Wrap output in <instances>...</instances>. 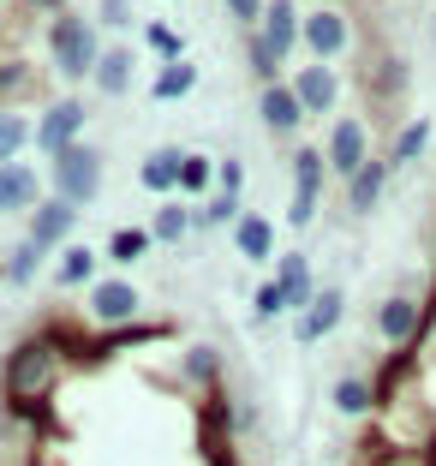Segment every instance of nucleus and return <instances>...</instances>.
Segmentation results:
<instances>
[{
	"mask_svg": "<svg viewBox=\"0 0 436 466\" xmlns=\"http://www.w3.org/2000/svg\"><path fill=\"white\" fill-rule=\"evenodd\" d=\"M55 383H60V341H55V335L25 341L13 359H6V377H0L13 412H42V400H48Z\"/></svg>",
	"mask_w": 436,
	"mask_h": 466,
	"instance_id": "f257e3e1",
	"label": "nucleus"
},
{
	"mask_svg": "<svg viewBox=\"0 0 436 466\" xmlns=\"http://www.w3.org/2000/svg\"><path fill=\"white\" fill-rule=\"evenodd\" d=\"M48 55H55V72L66 84H96V66H102V30L90 25V18H78V13H66V18H55L48 25Z\"/></svg>",
	"mask_w": 436,
	"mask_h": 466,
	"instance_id": "f03ea898",
	"label": "nucleus"
},
{
	"mask_svg": "<svg viewBox=\"0 0 436 466\" xmlns=\"http://www.w3.org/2000/svg\"><path fill=\"white\" fill-rule=\"evenodd\" d=\"M84 126H90V108H84L78 96H55L36 114V150L48 156V162H60L66 150L84 144Z\"/></svg>",
	"mask_w": 436,
	"mask_h": 466,
	"instance_id": "7ed1b4c3",
	"label": "nucleus"
},
{
	"mask_svg": "<svg viewBox=\"0 0 436 466\" xmlns=\"http://www.w3.org/2000/svg\"><path fill=\"white\" fill-rule=\"evenodd\" d=\"M96 192H102V150L96 144H78V150H66L55 162V198H66L72 209L96 204Z\"/></svg>",
	"mask_w": 436,
	"mask_h": 466,
	"instance_id": "20e7f679",
	"label": "nucleus"
},
{
	"mask_svg": "<svg viewBox=\"0 0 436 466\" xmlns=\"http://www.w3.org/2000/svg\"><path fill=\"white\" fill-rule=\"evenodd\" d=\"M323 174H329V156L317 150V144H299V156H293V204H287V228H311L317 221Z\"/></svg>",
	"mask_w": 436,
	"mask_h": 466,
	"instance_id": "39448f33",
	"label": "nucleus"
},
{
	"mask_svg": "<svg viewBox=\"0 0 436 466\" xmlns=\"http://www.w3.org/2000/svg\"><path fill=\"white\" fill-rule=\"evenodd\" d=\"M84 305H90V323H102V329H132L137 317V288L126 281V275H102L90 293H84Z\"/></svg>",
	"mask_w": 436,
	"mask_h": 466,
	"instance_id": "423d86ee",
	"label": "nucleus"
},
{
	"mask_svg": "<svg viewBox=\"0 0 436 466\" xmlns=\"http://www.w3.org/2000/svg\"><path fill=\"white\" fill-rule=\"evenodd\" d=\"M329 174L335 179H353L359 167L370 162V132H365V120H335L329 126Z\"/></svg>",
	"mask_w": 436,
	"mask_h": 466,
	"instance_id": "0eeeda50",
	"label": "nucleus"
},
{
	"mask_svg": "<svg viewBox=\"0 0 436 466\" xmlns=\"http://www.w3.org/2000/svg\"><path fill=\"white\" fill-rule=\"evenodd\" d=\"M353 42V25H347L341 6H317V13H305V48H311V60H335Z\"/></svg>",
	"mask_w": 436,
	"mask_h": 466,
	"instance_id": "6e6552de",
	"label": "nucleus"
},
{
	"mask_svg": "<svg viewBox=\"0 0 436 466\" xmlns=\"http://www.w3.org/2000/svg\"><path fill=\"white\" fill-rule=\"evenodd\" d=\"M275 288L287 293V311H311V299L323 288H317V275H311V258H305V251H281V258H275Z\"/></svg>",
	"mask_w": 436,
	"mask_h": 466,
	"instance_id": "1a4fd4ad",
	"label": "nucleus"
},
{
	"mask_svg": "<svg viewBox=\"0 0 436 466\" xmlns=\"http://www.w3.org/2000/svg\"><path fill=\"white\" fill-rule=\"evenodd\" d=\"M258 114H263V126H269V132L275 137H293V132H299V126H305V102L299 96H293V84H263V90H258Z\"/></svg>",
	"mask_w": 436,
	"mask_h": 466,
	"instance_id": "9d476101",
	"label": "nucleus"
},
{
	"mask_svg": "<svg viewBox=\"0 0 436 466\" xmlns=\"http://www.w3.org/2000/svg\"><path fill=\"white\" fill-rule=\"evenodd\" d=\"M72 228H78V209H72L66 198H55V192H48L36 209H30V239H36L42 251L66 246V239H72Z\"/></svg>",
	"mask_w": 436,
	"mask_h": 466,
	"instance_id": "9b49d317",
	"label": "nucleus"
},
{
	"mask_svg": "<svg viewBox=\"0 0 436 466\" xmlns=\"http://www.w3.org/2000/svg\"><path fill=\"white\" fill-rule=\"evenodd\" d=\"M419 329H424V311H419V299H407V293H389V299L377 305V335L389 347H407V341H419Z\"/></svg>",
	"mask_w": 436,
	"mask_h": 466,
	"instance_id": "f8f14e48",
	"label": "nucleus"
},
{
	"mask_svg": "<svg viewBox=\"0 0 436 466\" xmlns=\"http://www.w3.org/2000/svg\"><path fill=\"white\" fill-rule=\"evenodd\" d=\"M263 42H269V55L275 60H287L293 48L305 42V18H299V6L293 0H269V13H263V30H258Z\"/></svg>",
	"mask_w": 436,
	"mask_h": 466,
	"instance_id": "ddd939ff",
	"label": "nucleus"
},
{
	"mask_svg": "<svg viewBox=\"0 0 436 466\" xmlns=\"http://www.w3.org/2000/svg\"><path fill=\"white\" fill-rule=\"evenodd\" d=\"M293 96L305 102V114H335V102H341V78L323 66V60H311L305 72H293Z\"/></svg>",
	"mask_w": 436,
	"mask_h": 466,
	"instance_id": "4468645a",
	"label": "nucleus"
},
{
	"mask_svg": "<svg viewBox=\"0 0 436 466\" xmlns=\"http://www.w3.org/2000/svg\"><path fill=\"white\" fill-rule=\"evenodd\" d=\"M341 311H347V293H341V288H323V293L311 299V311H305L299 323H293V341H299V347H317L323 335H335Z\"/></svg>",
	"mask_w": 436,
	"mask_h": 466,
	"instance_id": "2eb2a0df",
	"label": "nucleus"
},
{
	"mask_svg": "<svg viewBox=\"0 0 436 466\" xmlns=\"http://www.w3.org/2000/svg\"><path fill=\"white\" fill-rule=\"evenodd\" d=\"M186 156H191V150H179V144H156V150L144 156V167H137V179H144V192H156V198L179 192V174H186Z\"/></svg>",
	"mask_w": 436,
	"mask_h": 466,
	"instance_id": "dca6fc26",
	"label": "nucleus"
},
{
	"mask_svg": "<svg viewBox=\"0 0 436 466\" xmlns=\"http://www.w3.org/2000/svg\"><path fill=\"white\" fill-rule=\"evenodd\" d=\"M389 174H395L389 156H370V162L347 179V209H353V216H370V209L382 204V192H389Z\"/></svg>",
	"mask_w": 436,
	"mask_h": 466,
	"instance_id": "f3484780",
	"label": "nucleus"
},
{
	"mask_svg": "<svg viewBox=\"0 0 436 466\" xmlns=\"http://www.w3.org/2000/svg\"><path fill=\"white\" fill-rule=\"evenodd\" d=\"M36 204H42L36 167H25V162L0 167V216H18V209H36Z\"/></svg>",
	"mask_w": 436,
	"mask_h": 466,
	"instance_id": "a211bd4d",
	"label": "nucleus"
},
{
	"mask_svg": "<svg viewBox=\"0 0 436 466\" xmlns=\"http://www.w3.org/2000/svg\"><path fill=\"white\" fill-rule=\"evenodd\" d=\"M233 246H239V258H246V263H269L275 258V221L258 216V209H246L239 228H233Z\"/></svg>",
	"mask_w": 436,
	"mask_h": 466,
	"instance_id": "6ab92c4d",
	"label": "nucleus"
},
{
	"mask_svg": "<svg viewBox=\"0 0 436 466\" xmlns=\"http://www.w3.org/2000/svg\"><path fill=\"white\" fill-rule=\"evenodd\" d=\"M42 258H48V251H42L36 239L25 233V239L0 258V281H6V288H30V281H36V269H42Z\"/></svg>",
	"mask_w": 436,
	"mask_h": 466,
	"instance_id": "aec40b11",
	"label": "nucleus"
},
{
	"mask_svg": "<svg viewBox=\"0 0 436 466\" xmlns=\"http://www.w3.org/2000/svg\"><path fill=\"white\" fill-rule=\"evenodd\" d=\"M96 90H102V96H126V90H132V48H108V55H102Z\"/></svg>",
	"mask_w": 436,
	"mask_h": 466,
	"instance_id": "412c9836",
	"label": "nucleus"
},
{
	"mask_svg": "<svg viewBox=\"0 0 436 466\" xmlns=\"http://www.w3.org/2000/svg\"><path fill=\"white\" fill-rule=\"evenodd\" d=\"M335 407H341L347 419H365V412L377 407V389H370V377H359V370H347L341 383H335Z\"/></svg>",
	"mask_w": 436,
	"mask_h": 466,
	"instance_id": "4be33fe9",
	"label": "nucleus"
},
{
	"mask_svg": "<svg viewBox=\"0 0 436 466\" xmlns=\"http://www.w3.org/2000/svg\"><path fill=\"white\" fill-rule=\"evenodd\" d=\"M431 132H436V126L424 120V114H419V120H407V126H401V137H395V150H389V167H407V162H419V156L431 150Z\"/></svg>",
	"mask_w": 436,
	"mask_h": 466,
	"instance_id": "5701e85b",
	"label": "nucleus"
},
{
	"mask_svg": "<svg viewBox=\"0 0 436 466\" xmlns=\"http://www.w3.org/2000/svg\"><path fill=\"white\" fill-rule=\"evenodd\" d=\"M55 281H60V288H96V251L90 246H66V251H60Z\"/></svg>",
	"mask_w": 436,
	"mask_h": 466,
	"instance_id": "b1692460",
	"label": "nucleus"
},
{
	"mask_svg": "<svg viewBox=\"0 0 436 466\" xmlns=\"http://www.w3.org/2000/svg\"><path fill=\"white\" fill-rule=\"evenodd\" d=\"M36 137V126H25V114L0 108V167H13L18 156H25V144Z\"/></svg>",
	"mask_w": 436,
	"mask_h": 466,
	"instance_id": "393cba45",
	"label": "nucleus"
},
{
	"mask_svg": "<svg viewBox=\"0 0 436 466\" xmlns=\"http://www.w3.org/2000/svg\"><path fill=\"white\" fill-rule=\"evenodd\" d=\"M191 84H198V66H191V60H174V66H162V78L150 84V96L156 102H186Z\"/></svg>",
	"mask_w": 436,
	"mask_h": 466,
	"instance_id": "a878e982",
	"label": "nucleus"
},
{
	"mask_svg": "<svg viewBox=\"0 0 436 466\" xmlns=\"http://www.w3.org/2000/svg\"><path fill=\"white\" fill-rule=\"evenodd\" d=\"M239 198H246V192H216L204 209H198V228H239V216H246Z\"/></svg>",
	"mask_w": 436,
	"mask_h": 466,
	"instance_id": "bb28decb",
	"label": "nucleus"
},
{
	"mask_svg": "<svg viewBox=\"0 0 436 466\" xmlns=\"http://www.w3.org/2000/svg\"><path fill=\"white\" fill-rule=\"evenodd\" d=\"M186 228H198V216H191L186 204H162V209H156V221H150V233L162 239V246H179Z\"/></svg>",
	"mask_w": 436,
	"mask_h": 466,
	"instance_id": "cd10ccee",
	"label": "nucleus"
},
{
	"mask_svg": "<svg viewBox=\"0 0 436 466\" xmlns=\"http://www.w3.org/2000/svg\"><path fill=\"white\" fill-rule=\"evenodd\" d=\"M156 246V233L150 228H114V239H108V258L114 263H137L144 251Z\"/></svg>",
	"mask_w": 436,
	"mask_h": 466,
	"instance_id": "c85d7f7f",
	"label": "nucleus"
},
{
	"mask_svg": "<svg viewBox=\"0 0 436 466\" xmlns=\"http://www.w3.org/2000/svg\"><path fill=\"white\" fill-rule=\"evenodd\" d=\"M179 370H186L191 383H216L221 377V353L209 341H198V347H186V359H179Z\"/></svg>",
	"mask_w": 436,
	"mask_h": 466,
	"instance_id": "c756f323",
	"label": "nucleus"
},
{
	"mask_svg": "<svg viewBox=\"0 0 436 466\" xmlns=\"http://www.w3.org/2000/svg\"><path fill=\"white\" fill-rule=\"evenodd\" d=\"M216 174H221V162H209V156L191 150L186 156V174H179V192H216Z\"/></svg>",
	"mask_w": 436,
	"mask_h": 466,
	"instance_id": "7c9ffc66",
	"label": "nucleus"
},
{
	"mask_svg": "<svg viewBox=\"0 0 436 466\" xmlns=\"http://www.w3.org/2000/svg\"><path fill=\"white\" fill-rule=\"evenodd\" d=\"M144 42H150L167 66H174V60H186V36H179L174 25H162V18H156V25H144Z\"/></svg>",
	"mask_w": 436,
	"mask_h": 466,
	"instance_id": "2f4dec72",
	"label": "nucleus"
},
{
	"mask_svg": "<svg viewBox=\"0 0 436 466\" xmlns=\"http://www.w3.org/2000/svg\"><path fill=\"white\" fill-rule=\"evenodd\" d=\"M30 84H36V72L25 60H0V96H25Z\"/></svg>",
	"mask_w": 436,
	"mask_h": 466,
	"instance_id": "473e14b6",
	"label": "nucleus"
},
{
	"mask_svg": "<svg viewBox=\"0 0 436 466\" xmlns=\"http://www.w3.org/2000/svg\"><path fill=\"white\" fill-rule=\"evenodd\" d=\"M251 311H258L263 323H275V317H287V293L275 288V281H263V288L251 293Z\"/></svg>",
	"mask_w": 436,
	"mask_h": 466,
	"instance_id": "72a5a7b5",
	"label": "nucleus"
},
{
	"mask_svg": "<svg viewBox=\"0 0 436 466\" xmlns=\"http://www.w3.org/2000/svg\"><path fill=\"white\" fill-rule=\"evenodd\" d=\"M377 90H382V96H401V90H407V60H401V55H382Z\"/></svg>",
	"mask_w": 436,
	"mask_h": 466,
	"instance_id": "f704fd0d",
	"label": "nucleus"
},
{
	"mask_svg": "<svg viewBox=\"0 0 436 466\" xmlns=\"http://www.w3.org/2000/svg\"><path fill=\"white\" fill-rule=\"evenodd\" d=\"M216 192H246V162H239V156H221V174H216Z\"/></svg>",
	"mask_w": 436,
	"mask_h": 466,
	"instance_id": "c9c22d12",
	"label": "nucleus"
},
{
	"mask_svg": "<svg viewBox=\"0 0 436 466\" xmlns=\"http://www.w3.org/2000/svg\"><path fill=\"white\" fill-rule=\"evenodd\" d=\"M233 13V25H263V13H269V0H221Z\"/></svg>",
	"mask_w": 436,
	"mask_h": 466,
	"instance_id": "e433bc0d",
	"label": "nucleus"
},
{
	"mask_svg": "<svg viewBox=\"0 0 436 466\" xmlns=\"http://www.w3.org/2000/svg\"><path fill=\"white\" fill-rule=\"evenodd\" d=\"M102 25H126V0H102Z\"/></svg>",
	"mask_w": 436,
	"mask_h": 466,
	"instance_id": "4c0bfd02",
	"label": "nucleus"
},
{
	"mask_svg": "<svg viewBox=\"0 0 436 466\" xmlns=\"http://www.w3.org/2000/svg\"><path fill=\"white\" fill-rule=\"evenodd\" d=\"M30 6H42V13H55V18H66V13H72L66 0H30Z\"/></svg>",
	"mask_w": 436,
	"mask_h": 466,
	"instance_id": "58836bf2",
	"label": "nucleus"
}]
</instances>
